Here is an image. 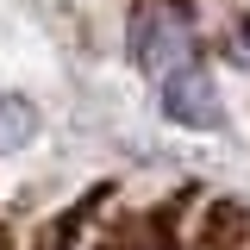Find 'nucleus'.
I'll list each match as a JSON object with an SVG mask.
<instances>
[{
	"mask_svg": "<svg viewBox=\"0 0 250 250\" xmlns=\"http://www.w3.org/2000/svg\"><path fill=\"white\" fill-rule=\"evenodd\" d=\"M131 57L138 69L150 75L156 88H169V82H182L194 69H207L200 50H194V31L175 6H163V0H144L138 13H131Z\"/></svg>",
	"mask_w": 250,
	"mask_h": 250,
	"instance_id": "1",
	"label": "nucleus"
},
{
	"mask_svg": "<svg viewBox=\"0 0 250 250\" xmlns=\"http://www.w3.org/2000/svg\"><path fill=\"white\" fill-rule=\"evenodd\" d=\"M194 244L200 250H238L250 244V207L244 200H207L200 225H194Z\"/></svg>",
	"mask_w": 250,
	"mask_h": 250,
	"instance_id": "2",
	"label": "nucleus"
},
{
	"mask_svg": "<svg viewBox=\"0 0 250 250\" xmlns=\"http://www.w3.org/2000/svg\"><path fill=\"white\" fill-rule=\"evenodd\" d=\"M31 138H38V106L19 100V94H0V156L25 150Z\"/></svg>",
	"mask_w": 250,
	"mask_h": 250,
	"instance_id": "3",
	"label": "nucleus"
},
{
	"mask_svg": "<svg viewBox=\"0 0 250 250\" xmlns=\"http://www.w3.org/2000/svg\"><path fill=\"white\" fill-rule=\"evenodd\" d=\"M244 38H250V19H244Z\"/></svg>",
	"mask_w": 250,
	"mask_h": 250,
	"instance_id": "4",
	"label": "nucleus"
}]
</instances>
